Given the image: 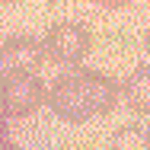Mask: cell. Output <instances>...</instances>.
Masks as SVG:
<instances>
[{
    "label": "cell",
    "instance_id": "6da1fadb",
    "mask_svg": "<svg viewBox=\"0 0 150 150\" xmlns=\"http://www.w3.org/2000/svg\"><path fill=\"white\" fill-rule=\"evenodd\" d=\"M118 102V83L93 67H80V70H67L48 90V105L61 121L80 125L96 115H109Z\"/></svg>",
    "mask_w": 150,
    "mask_h": 150
},
{
    "label": "cell",
    "instance_id": "7a4b0ae2",
    "mask_svg": "<svg viewBox=\"0 0 150 150\" xmlns=\"http://www.w3.org/2000/svg\"><path fill=\"white\" fill-rule=\"evenodd\" d=\"M48 99L38 74H3L0 77V118H26Z\"/></svg>",
    "mask_w": 150,
    "mask_h": 150
},
{
    "label": "cell",
    "instance_id": "3957f363",
    "mask_svg": "<svg viewBox=\"0 0 150 150\" xmlns=\"http://www.w3.org/2000/svg\"><path fill=\"white\" fill-rule=\"evenodd\" d=\"M42 48H45V58H51L54 64H61V67H74V64H80V61L90 54L93 35H90V29H86L83 23L64 19V23H54V26L48 29Z\"/></svg>",
    "mask_w": 150,
    "mask_h": 150
},
{
    "label": "cell",
    "instance_id": "277c9868",
    "mask_svg": "<svg viewBox=\"0 0 150 150\" xmlns=\"http://www.w3.org/2000/svg\"><path fill=\"white\" fill-rule=\"evenodd\" d=\"M45 48L32 35H10L0 42V77L3 74H38Z\"/></svg>",
    "mask_w": 150,
    "mask_h": 150
},
{
    "label": "cell",
    "instance_id": "5b68a950",
    "mask_svg": "<svg viewBox=\"0 0 150 150\" xmlns=\"http://www.w3.org/2000/svg\"><path fill=\"white\" fill-rule=\"evenodd\" d=\"M118 93L125 96V102L134 112H150V64L134 67L125 77V83L118 86Z\"/></svg>",
    "mask_w": 150,
    "mask_h": 150
},
{
    "label": "cell",
    "instance_id": "8992f818",
    "mask_svg": "<svg viewBox=\"0 0 150 150\" xmlns=\"http://www.w3.org/2000/svg\"><path fill=\"white\" fill-rule=\"evenodd\" d=\"M109 150H150V131L141 125H121L109 137Z\"/></svg>",
    "mask_w": 150,
    "mask_h": 150
},
{
    "label": "cell",
    "instance_id": "52a82bcc",
    "mask_svg": "<svg viewBox=\"0 0 150 150\" xmlns=\"http://www.w3.org/2000/svg\"><path fill=\"white\" fill-rule=\"evenodd\" d=\"M0 150H19L16 144H13V134H10L6 118H0Z\"/></svg>",
    "mask_w": 150,
    "mask_h": 150
},
{
    "label": "cell",
    "instance_id": "ba28073f",
    "mask_svg": "<svg viewBox=\"0 0 150 150\" xmlns=\"http://www.w3.org/2000/svg\"><path fill=\"white\" fill-rule=\"evenodd\" d=\"M144 45H147V51H150V29H147V42H144Z\"/></svg>",
    "mask_w": 150,
    "mask_h": 150
}]
</instances>
